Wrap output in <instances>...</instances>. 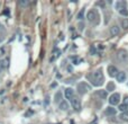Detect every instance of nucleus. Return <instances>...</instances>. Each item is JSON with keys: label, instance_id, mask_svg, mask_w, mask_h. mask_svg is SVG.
<instances>
[{"label": "nucleus", "instance_id": "1a4fd4ad", "mask_svg": "<svg viewBox=\"0 0 128 124\" xmlns=\"http://www.w3.org/2000/svg\"><path fill=\"white\" fill-rule=\"evenodd\" d=\"M119 32H120V29L117 25H114V26L110 27V35L111 36H117L118 34H119Z\"/></svg>", "mask_w": 128, "mask_h": 124}, {"label": "nucleus", "instance_id": "9b49d317", "mask_svg": "<svg viewBox=\"0 0 128 124\" xmlns=\"http://www.w3.org/2000/svg\"><path fill=\"white\" fill-rule=\"evenodd\" d=\"M107 95H108V94H107V90H98L97 91V96L98 97H100L101 98V99H106L107 98Z\"/></svg>", "mask_w": 128, "mask_h": 124}, {"label": "nucleus", "instance_id": "b1692460", "mask_svg": "<svg viewBox=\"0 0 128 124\" xmlns=\"http://www.w3.org/2000/svg\"><path fill=\"white\" fill-rule=\"evenodd\" d=\"M2 40H4V38H2V37H0V43L2 42Z\"/></svg>", "mask_w": 128, "mask_h": 124}, {"label": "nucleus", "instance_id": "5701e85b", "mask_svg": "<svg viewBox=\"0 0 128 124\" xmlns=\"http://www.w3.org/2000/svg\"><path fill=\"white\" fill-rule=\"evenodd\" d=\"M124 105H126V106H128V96H126V97L124 98Z\"/></svg>", "mask_w": 128, "mask_h": 124}, {"label": "nucleus", "instance_id": "2eb2a0df", "mask_svg": "<svg viewBox=\"0 0 128 124\" xmlns=\"http://www.w3.org/2000/svg\"><path fill=\"white\" fill-rule=\"evenodd\" d=\"M122 27L124 29H128V18L122 19Z\"/></svg>", "mask_w": 128, "mask_h": 124}, {"label": "nucleus", "instance_id": "ddd939ff", "mask_svg": "<svg viewBox=\"0 0 128 124\" xmlns=\"http://www.w3.org/2000/svg\"><path fill=\"white\" fill-rule=\"evenodd\" d=\"M8 68V60L4 59V60H0V69H7Z\"/></svg>", "mask_w": 128, "mask_h": 124}, {"label": "nucleus", "instance_id": "f257e3e1", "mask_svg": "<svg viewBox=\"0 0 128 124\" xmlns=\"http://www.w3.org/2000/svg\"><path fill=\"white\" fill-rule=\"evenodd\" d=\"M90 80L92 82L93 86H101L104 85V73H102V70H97L90 76Z\"/></svg>", "mask_w": 128, "mask_h": 124}, {"label": "nucleus", "instance_id": "f3484780", "mask_svg": "<svg viewBox=\"0 0 128 124\" xmlns=\"http://www.w3.org/2000/svg\"><path fill=\"white\" fill-rule=\"evenodd\" d=\"M84 8H82L81 10H80V13L78 14V19H80V20H82L83 19V17H84Z\"/></svg>", "mask_w": 128, "mask_h": 124}, {"label": "nucleus", "instance_id": "4468645a", "mask_svg": "<svg viewBox=\"0 0 128 124\" xmlns=\"http://www.w3.org/2000/svg\"><path fill=\"white\" fill-rule=\"evenodd\" d=\"M116 8H117V10H119V9H122V8H126V2L118 1L117 4H116Z\"/></svg>", "mask_w": 128, "mask_h": 124}, {"label": "nucleus", "instance_id": "aec40b11", "mask_svg": "<svg viewBox=\"0 0 128 124\" xmlns=\"http://www.w3.org/2000/svg\"><path fill=\"white\" fill-rule=\"evenodd\" d=\"M119 111H122V113H124V112H127L128 111V106H126V105H124V104L120 105V106H119Z\"/></svg>", "mask_w": 128, "mask_h": 124}, {"label": "nucleus", "instance_id": "dca6fc26", "mask_svg": "<svg viewBox=\"0 0 128 124\" xmlns=\"http://www.w3.org/2000/svg\"><path fill=\"white\" fill-rule=\"evenodd\" d=\"M120 120L127 122V121H128V111L127 112H124V113L120 114Z\"/></svg>", "mask_w": 128, "mask_h": 124}, {"label": "nucleus", "instance_id": "412c9836", "mask_svg": "<svg viewBox=\"0 0 128 124\" xmlns=\"http://www.w3.org/2000/svg\"><path fill=\"white\" fill-rule=\"evenodd\" d=\"M19 5L22 7H26V6H28V1H27V0H22V1H19Z\"/></svg>", "mask_w": 128, "mask_h": 124}, {"label": "nucleus", "instance_id": "7ed1b4c3", "mask_svg": "<svg viewBox=\"0 0 128 124\" xmlns=\"http://www.w3.org/2000/svg\"><path fill=\"white\" fill-rule=\"evenodd\" d=\"M76 88H78V91H79V94H81V95H84V94H86L89 90H91V87L89 86L86 82H84V81L78 84Z\"/></svg>", "mask_w": 128, "mask_h": 124}, {"label": "nucleus", "instance_id": "9d476101", "mask_svg": "<svg viewBox=\"0 0 128 124\" xmlns=\"http://www.w3.org/2000/svg\"><path fill=\"white\" fill-rule=\"evenodd\" d=\"M116 78H117V81H119V82H124L125 80H126V73H125L124 71H119Z\"/></svg>", "mask_w": 128, "mask_h": 124}, {"label": "nucleus", "instance_id": "a211bd4d", "mask_svg": "<svg viewBox=\"0 0 128 124\" xmlns=\"http://www.w3.org/2000/svg\"><path fill=\"white\" fill-rule=\"evenodd\" d=\"M68 104H66L65 102H61L60 103V108L62 109V111H66V109H68Z\"/></svg>", "mask_w": 128, "mask_h": 124}, {"label": "nucleus", "instance_id": "0eeeda50", "mask_svg": "<svg viewBox=\"0 0 128 124\" xmlns=\"http://www.w3.org/2000/svg\"><path fill=\"white\" fill-rule=\"evenodd\" d=\"M118 72L119 71L117 70V68H116L115 66H109L108 67V75L110 76V77H117V75H118Z\"/></svg>", "mask_w": 128, "mask_h": 124}, {"label": "nucleus", "instance_id": "39448f33", "mask_svg": "<svg viewBox=\"0 0 128 124\" xmlns=\"http://www.w3.org/2000/svg\"><path fill=\"white\" fill-rule=\"evenodd\" d=\"M119 100H120V95L117 94V93H115L110 96V98H109V104L110 105H117V104H119Z\"/></svg>", "mask_w": 128, "mask_h": 124}, {"label": "nucleus", "instance_id": "f03ea898", "mask_svg": "<svg viewBox=\"0 0 128 124\" xmlns=\"http://www.w3.org/2000/svg\"><path fill=\"white\" fill-rule=\"evenodd\" d=\"M86 18H88V20L90 23H97L99 22V14H98L97 10H94V9H91V10L88 11V14H86Z\"/></svg>", "mask_w": 128, "mask_h": 124}, {"label": "nucleus", "instance_id": "6e6552de", "mask_svg": "<svg viewBox=\"0 0 128 124\" xmlns=\"http://www.w3.org/2000/svg\"><path fill=\"white\" fill-rule=\"evenodd\" d=\"M65 97H66V99H68V100H71L72 98H74L75 97L74 90H73L72 88H66L65 89Z\"/></svg>", "mask_w": 128, "mask_h": 124}, {"label": "nucleus", "instance_id": "423d86ee", "mask_svg": "<svg viewBox=\"0 0 128 124\" xmlns=\"http://www.w3.org/2000/svg\"><path fill=\"white\" fill-rule=\"evenodd\" d=\"M70 103H71L72 107L75 109V111H79V109L81 108V103H80V99H79V98H76V97L72 98V99L70 100Z\"/></svg>", "mask_w": 128, "mask_h": 124}, {"label": "nucleus", "instance_id": "f8f14e48", "mask_svg": "<svg viewBox=\"0 0 128 124\" xmlns=\"http://www.w3.org/2000/svg\"><path fill=\"white\" fill-rule=\"evenodd\" d=\"M104 113H106V115H116V109L114 108V107H107L106 108V112H104Z\"/></svg>", "mask_w": 128, "mask_h": 124}, {"label": "nucleus", "instance_id": "20e7f679", "mask_svg": "<svg viewBox=\"0 0 128 124\" xmlns=\"http://www.w3.org/2000/svg\"><path fill=\"white\" fill-rule=\"evenodd\" d=\"M117 58L118 60H119L120 62H122V63H126V62L128 61V53L126 50L122 49L119 50V51L117 52Z\"/></svg>", "mask_w": 128, "mask_h": 124}, {"label": "nucleus", "instance_id": "6ab92c4d", "mask_svg": "<svg viewBox=\"0 0 128 124\" xmlns=\"http://www.w3.org/2000/svg\"><path fill=\"white\" fill-rule=\"evenodd\" d=\"M119 14L120 15H122V16H128V10L126 8H122V9H119Z\"/></svg>", "mask_w": 128, "mask_h": 124}, {"label": "nucleus", "instance_id": "4be33fe9", "mask_svg": "<svg viewBox=\"0 0 128 124\" xmlns=\"http://www.w3.org/2000/svg\"><path fill=\"white\" fill-rule=\"evenodd\" d=\"M114 89H115V85H114L112 82L108 84V88H107V90H114Z\"/></svg>", "mask_w": 128, "mask_h": 124}, {"label": "nucleus", "instance_id": "393cba45", "mask_svg": "<svg viewBox=\"0 0 128 124\" xmlns=\"http://www.w3.org/2000/svg\"><path fill=\"white\" fill-rule=\"evenodd\" d=\"M0 28H1V24H0Z\"/></svg>", "mask_w": 128, "mask_h": 124}]
</instances>
